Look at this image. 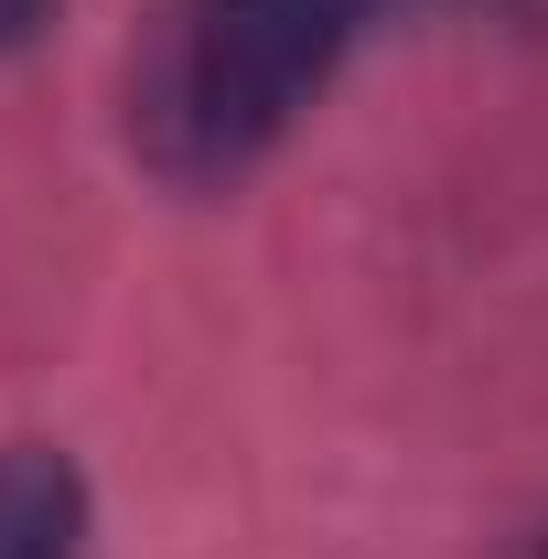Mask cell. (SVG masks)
I'll use <instances>...</instances> for the list:
<instances>
[{"label": "cell", "instance_id": "cell-1", "mask_svg": "<svg viewBox=\"0 0 548 559\" xmlns=\"http://www.w3.org/2000/svg\"><path fill=\"white\" fill-rule=\"evenodd\" d=\"M366 0H183L140 66V140L172 173H226L334 75Z\"/></svg>", "mask_w": 548, "mask_h": 559}, {"label": "cell", "instance_id": "cell-2", "mask_svg": "<svg viewBox=\"0 0 548 559\" xmlns=\"http://www.w3.org/2000/svg\"><path fill=\"white\" fill-rule=\"evenodd\" d=\"M86 495L65 452H0V559H75Z\"/></svg>", "mask_w": 548, "mask_h": 559}, {"label": "cell", "instance_id": "cell-3", "mask_svg": "<svg viewBox=\"0 0 548 559\" xmlns=\"http://www.w3.org/2000/svg\"><path fill=\"white\" fill-rule=\"evenodd\" d=\"M33 22H44V0H0V44H22Z\"/></svg>", "mask_w": 548, "mask_h": 559}]
</instances>
